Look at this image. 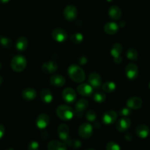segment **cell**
Masks as SVG:
<instances>
[{
  "label": "cell",
  "instance_id": "1",
  "mask_svg": "<svg viewBox=\"0 0 150 150\" xmlns=\"http://www.w3.org/2000/svg\"><path fill=\"white\" fill-rule=\"evenodd\" d=\"M69 76L73 81L76 83H81L85 80V73L79 66L76 64H72L68 67L67 70Z\"/></svg>",
  "mask_w": 150,
  "mask_h": 150
},
{
  "label": "cell",
  "instance_id": "2",
  "mask_svg": "<svg viewBox=\"0 0 150 150\" xmlns=\"http://www.w3.org/2000/svg\"><path fill=\"white\" fill-rule=\"evenodd\" d=\"M57 114L62 120L69 121L74 116V111L69 105H61L57 108Z\"/></svg>",
  "mask_w": 150,
  "mask_h": 150
},
{
  "label": "cell",
  "instance_id": "3",
  "mask_svg": "<svg viewBox=\"0 0 150 150\" xmlns=\"http://www.w3.org/2000/svg\"><path fill=\"white\" fill-rule=\"evenodd\" d=\"M11 67L14 71L20 73L26 67V59L23 56L18 55L13 58L11 61Z\"/></svg>",
  "mask_w": 150,
  "mask_h": 150
},
{
  "label": "cell",
  "instance_id": "4",
  "mask_svg": "<svg viewBox=\"0 0 150 150\" xmlns=\"http://www.w3.org/2000/svg\"><path fill=\"white\" fill-rule=\"evenodd\" d=\"M92 133H93L92 126L88 122L83 123L79 128V136L83 139H89L92 136Z\"/></svg>",
  "mask_w": 150,
  "mask_h": 150
},
{
  "label": "cell",
  "instance_id": "5",
  "mask_svg": "<svg viewBox=\"0 0 150 150\" xmlns=\"http://www.w3.org/2000/svg\"><path fill=\"white\" fill-rule=\"evenodd\" d=\"M63 15H64V18L67 21H73L76 19V18L77 17V8L74 5H72V4L67 5L64 8Z\"/></svg>",
  "mask_w": 150,
  "mask_h": 150
},
{
  "label": "cell",
  "instance_id": "6",
  "mask_svg": "<svg viewBox=\"0 0 150 150\" xmlns=\"http://www.w3.org/2000/svg\"><path fill=\"white\" fill-rule=\"evenodd\" d=\"M53 39L58 42H63L67 39V33L65 30L61 28H57L51 33Z\"/></svg>",
  "mask_w": 150,
  "mask_h": 150
},
{
  "label": "cell",
  "instance_id": "7",
  "mask_svg": "<svg viewBox=\"0 0 150 150\" xmlns=\"http://www.w3.org/2000/svg\"><path fill=\"white\" fill-rule=\"evenodd\" d=\"M125 74L130 80H135L139 75V68L135 64L130 63L125 67Z\"/></svg>",
  "mask_w": 150,
  "mask_h": 150
},
{
  "label": "cell",
  "instance_id": "8",
  "mask_svg": "<svg viewBox=\"0 0 150 150\" xmlns=\"http://www.w3.org/2000/svg\"><path fill=\"white\" fill-rule=\"evenodd\" d=\"M62 98L67 103H73L76 100V94L72 88H66L62 92Z\"/></svg>",
  "mask_w": 150,
  "mask_h": 150
},
{
  "label": "cell",
  "instance_id": "9",
  "mask_svg": "<svg viewBox=\"0 0 150 150\" xmlns=\"http://www.w3.org/2000/svg\"><path fill=\"white\" fill-rule=\"evenodd\" d=\"M131 121L128 117H123L116 123V129L120 132H125L130 128Z\"/></svg>",
  "mask_w": 150,
  "mask_h": 150
},
{
  "label": "cell",
  "instance_id": "10",
  "mask_svg": "<svg viewBox=\"0 0 150 150\" xmlns=\"http://www.w3.org/2000/svg\"><path fill=\"white\" fill-rule=\"evenodd\" d=\"M57 132H58V135L59 136L60 139L65 142V143L70 139V138H69V136H70V129H69L68 126L67 125L62 124L59 126Z\"/></svg>",
  "mask_w": 150,
  "mask_h": 150
},
{
  "label": "cell",
  "instance_id": "11",
  "mask_svg": "<svg viewBox=\"0 0 150 150\" xmlns=\"http://www.w3.org/2000/svg\"><path fill=\"white\" fill-rule=\"evenodd\" d=\"M50 117L47 114H41L38 117L36 120L37 127L40 129H44L48 125Z\"/></svg>",
  "mask_w": 150,
  "mask_h": 150
},
{
  "label": "cell",
  "instance_id": "12",
  "mask_svg": "<svg viewBox=\"0 0 150 150\" xmlns=\"http://www.w3.org/2000/svg\"><path fill=\"white\" fill-rule=\"evenodd\" d=\"M142 99L139 97H131L127 100V105L129 108L133 110H138L142 106Z\"/></svg>",
  "mask_w": 150,
  "mask_h": 150
},
{
  "label": "cell",
  "instance_id": "13",
  "mask_svg": "<svg viewBox=\"0 0 150 150\" xmlns=\"http://www.w3.org/2000/svg\"><path fill=\"white\" fill-rule=\"evenodd\" d=\"M58 68V65L56 62L52 61H48L44 62L42 65V70L44 73L46 74H51L55 73Z\"/></svg>",
  "mask_w": 150,
  "mask_h": 150
},
{
  "label": "cell",
  "instance_id": "14",
  "mask_svg": "<svg viewBox=\"0 0 150 150\" xmlns=\"http://www.w3.org/2000/svg\"><path fill=\"white\" fill-rule=\"evenodd\" d=\"M117 118V114L114 111H107L103 116V122L105 125H111L116 121Z\"/></svg>",
  "mask_w": 150,
  "mask_h": 150
},
{
  "label": "cell",
  "instance_id": "15",
  "mask_svg": "<svg viewBox=\"0 0 150 150\" xmlns=\"http://www.w3.org/2000/svg\"><path fill=\"white\" fill-rule=\"evenodd\" d=\"M50 83L55 87H62L65 83V79L59 74L53 75L50 78Z\"/></svg>",
  "mask_w": 150,
  "mask_h": 150
},
{
  "label": "cell",
  "instance_id": "16",
  "mask_svg": "<svg viewBox=\"0 0 150 150\" xmlns=\"http://www.w3.org/2000/svg\"><path fill=\"white\" fill-rule=\"evenodd\" d=\"M89 82L92 87L98 88L101 86L102 79L98 73H92L89 76Z\"/></svg>",
  "mask_w": 150,
  "mask_h": 150
},
{
  "label": "cell",
  "instance_id": "17",
  "mask_svg": "<svg viewBox=\"0 0 150 150\" xmlns=\"http://www.w3.org/2000/svg\"><path fill=\"white\" fill-rule=\"evenodd\" d=\"M77 91L80 95L82 96H90L93 92V89L90 84H86V83H82L79 85L77 88Z\"/></svg>",
  "mask_w": 150,
  "mask_h": 150
},
{
  "label": "cell",
  "instance_id": "18",
  "mask_svg": "<svg viewBox=\"0 0 150 150\" xmlns=\"http://www.w3.org/2000/svg\"><path fill=\"white\" fill-rule=\"evenodd\" d=\"M21 97L25 100H32L37 97V92L33 88H26L21 93Z\"/></svg>",
  "mask_w": 150,
  "mask_h": 150
},
{
  "label": "cell",
  "instance_id": "19",
  "mask_svg": "<svg viewBox=\"0 0 150 150\" xmlns=\"http://www.w3.org/2000/svg\"><path fill=\"white\" fill-rule=\"evenodd\" d=\"M89 106V102L86 100V99H81L76 103V105H75V108H76V113L77 114H81V115L82 113Z\"/></svg>",
  "mask_w": 150,
  "mask_h": 150
},
{
  "label": "cell",
  "instance_id": "20",
  "mask_svg": "<svg viewBox=\"0 0 150 150\" xmlns=\"http://www.w3.org/2000/svg\"><path fill=\"white\" fill-rule=\"evenodd\" d=\"M122 14V13L121 9L119 7H117V6H112L108 10V16L113 20L117 21L120 19Z\"/></svg>",
  "mask_w": 150,
  "mask_h": 150
},
{
  "label": "cell",
  "instance_id": "21",
  "mask_svg": "<svg viewBox=\"0 0 150 150\" xmlns=\"http://www.w3.org/2000/svg\"><path fill=\"white\" fill-rule=\"evenodd\" d=\"M119 30V26L115 22H108L104 26V31L108 35H114Z\"/></svg>",
  "mask_w": 150,
  "mask_h": 150
},
{
  "label": "cell",
  "instance_id": "22",
  "mask_svg": "<svg viewBox=\"0 0 150 150\" xmlns=\"http://www.w3.org/2000/svg\"><path fill=\"white\" fill-rule=\"evenodd\" d=\"M28 44H29V42H28L27 38H25V37H20L16 41V49L19 52L24 51L27 48Z\"/></svg>",
  "mask_w": 150,
  "mask_h": 150
},
{
  "label": "cell",
  "instance_id": "23",
  "mask_svg": "<svg viewBox=\"0 0 150 150\" xmlns=\"http://www.w3.org/2000/svg\"><path fill=\"white\" fill-rule=\"evenodd\" d=\"M136 134L142 139H146L149 134V129L146 125H140L136 127Z\"/></svg>",
  "mask_w": 150,
  "mask_h": 150
},
{
  "label": "cell",
  "instance_id": "24",
  "mask_svg": "<svg viewBox=\"0 0 150 150\" xmlns=\"http://www.w3.org/2000/svg\"><path fill=\"white\" fill-rule=\"evenodd\" d=\"M48 150H67V147L64 143L54 140L48 144Z\"/></svg>",
  "mask_w": 150,
  "mask_h": 150
},
{
  "label": "cell",
  "instance_id": "25",
  "mask_svg": "<svg viewBox=\"0 0 150 150\" xmlns=\"http://www.w3.org/2000/svg\"><path fill=\"white\" fill-rule=\"evenodd\" d=\"M40 95V98L42 101L45 103H50L53 100L52 93L48 89H45V88L42 89L41 90Z\"/></svg>",
  "mask_w": 150,
  "mask_h": 150
},
{
  "label": "cell",
  "instance_id": "26",
  "mask_svg": "<svg viewBox=\"0 0 150 150\" xmlns=\"http://www.w3.org/2000/svg\"><path fill=\"white\" fill-rule=\"evenodd\" d=\"M122 46L120 43H115L113 45L111 49V54L114 59L118 58L120 57L122 52Z\"/></svg>",
  "mask_w": 150,
  "mask_h": 150
},
{
  "label": "cell",
  "instance_id": "27",
  "mask_svg": "<svg viewBox=\"0 0 150 150\" xmlns=\"http://www.w3.org/2000/svg\"><path fill=\"white\" fill-rule=\"evenodd\" d=\"M116 88H117V85L113 81H107L103 85V91L105 92H108V93H111V92H114Z\"/></svg>",
  "mask_w": 150,
  "mask_h": 150
},
{
  "label": "cell",
  "instance_id": "28",
  "mask_svg": "<svg viewBox=\"0 0 150 150\" xmlns=\"http://www.w3.org/2000/svg\"><path fill=\"white\" fill-rule=\"evenodd\" d=\"M70 40L72 42H73L74 44H80L83 42V36L81 33H74L70 36Z\"/></svg>",
  "mask_w": 150,
  "mask_h": 150
},
{
  "label": "cell",
  "instance_id": "29",
  "mask_svg": "<svg viewBox=\"0 0 150 150\" xmlns=\"http://www.w3.org/2000/svg\"><path fill=\"white\" fill-rule=\"evenodd\" d=\"M126 55H127V59H129L130 60H133V61H136L138 59V57H139L138 51L134 48H130V49L127 50Z\"/></svg>",
  "mask_w": 150,
  "mask_h": 150
},
{
  "label": "cell",
  "instance_id": "30",
  "mask_svg": "<svg viewBox=\"0 0 150 150\" xmlns=\"http://www.w3.org/2000/svg\"><path fill=\"white\" fill-rule=\"evenodd\" d=\"M105 99H106V96L103 92L99 91L94 94V100L95 102L98 103H103V102H105Z\"/></svg>",
  "mask_w": 150,
  "mask_h": 150
},
{
  "label": "cell",
  "instance_id": "31",
  "mask_svg": "<svg viewBox=\"0 0 150 150\" xmlns=\"http://www.w3.org/2000/svg\"><path fill=\"white\" fill-rule=\"evenodd\" d=\"M86 118L89 122H95L97 118V114L93 110H89L86 114Z\"/></svg>",
  "mask_w": 150,
  "mask_h": 150
},
{
  "label": "cell",
  "instance_id": "32",
  "mask_svg": "<svg viewBox=\"0 0 150 150\" xmlns=\"http://www.w3.org/2000/svg\"><path fill=\"white\" fill-rule=\"evenodd\" d=\"M0 43L1 44L3 47L4 48H10L12 46V40L9 38H5V37H2L0 38Z\"/></svg>",
  "mask_w": 150,
  "mask_h": 150
},
{
  "label": "cell",
  "instance_id": "33",
  "mask_svg": "<svg viewBox=\"0 0 150 150\" xmlns=\"http://www.w3.org/2000/svg\"><path fill=\"white\" fill-rule=\"evenodd\" d=\"M106 150H121L118 144L114 142H110L107 144Z\"/></svg>",
  "mask_w": 150,
  "mask_h": 150
},
{
  "label": "cell",
  "instance_id": "34",
  "mask_svg": "<svg viewBox=\"0 0 150 150\" xmlns=\"http://www.w3.org/2000/svg\"><path fill=\"white\" fill-rule=\"evenodd\" d=\"M120 116H122L123 117H128L129 116H130L132 114L131 109L129 108H123L121 110H120V112H119Z\"/></svg>",
  "mask_w": 150,
  "mask_h": 150
},
{
  "label": "cell",
  "instance_id": "35",
  "mask_svg": "<svg viewBox=\"0 0 150 150\" xmlns=\"http://www.w3.org/2000/svg\"><path fill=\"white\" fill-rule=\"evenodd\" d=\"M39 144L35 141L31 142L28 145V150H39Z\"/></svg>",
  "mask_w": 150,
  "mask_h": 150
},
{
  "label": "cell",
  "instance_id": "36",
  "mask_svg": "<svg viewBox=\"0 0 150 150\" xmlns=\"http://www.w3.org/2000/svg\"><path fill=\"white\" fill-rule=\"evenodd\" d=\"M4 133H5V129H4V126L0 125V139L4 136Z\"/></svg>",
  "mask_w": 150,
  "mask_h": 150
},
{
  "label": "cell",
  "instance_id": "37",
  "mask_svg": "<svg viewBox=\"0 0 150 150\" xmlns=\"http://www.w3.org/2000/svg\"><path fill=\"white\" fill-rule=\"evenodd\" d=\"M86 62H87V59H86L85 57H82L80 58V62L81 64H86Z\"/></svg>",
  "mask_w": 150,
  "mask_h": 150
},
{
  "label": "cell",
  "instance_id": "38",
  "mask_svg": "<svg viewBox=\"0 0 150 150\" xmlns=\"http://www.w3.org/2000/svg\"><path fill=\"white\" fill-rule=\"evenodd\" d=\"M9 1H10V0H0V1H1V3H7Z\"/></svg>",
  "mask_w": 150,
  "mask_h": 150
},
{
  "label": "cell",
  "instance_id": "39",
  "mask_svg": "<svg viewBox=\"0 0 150 150\" xmlns=\"http://www.w3.org/2000/svg\"><path fill=\"white\" fill-rule=\"evenodd\" d=\"M2 82H3V79H2V77L0 76V86H1V84L2 83Z\"/></svg>",
  "mask_w": 150,
  "mask_h": 150
},
{
  "label": "cell",
  "instance_id": "40",
  "mask_svg": "<svg viewBox=\"0 0 150 150\" xmlns=\"http://www.w3.org/2000/svg\"><path fill=\"white\" fill-rule=\"evenodd\" d=\"M6 150H14V149H13V148H7V149Z\"/></svg>",
  "mask_w": 150,
  "mask_h": 150
},
{
  "label": "cell",
  "instance_id": "41",
  "mask_svg": "<svg viewBox=\"0 0 150 150\" xmlns=\"http://www.w3.org/2000/svg\"><path fill=\"white\" fill-rule=\"evenodd\" d=\"M1 67H2V66H1V63H0V70H1Z\"/></svg>",
  "mask_w": 150,
  "mask_h": 150
},
{
  "label": "cell",
  "instance_id": "42",
  "mask_svg": "<svg viewBox=\"0 0 150 150\" xmlns=\"http://www.w3.org/2000/svg\"><path fill=\"white\" fill-rule=\"evenodd\" d=\"M86 150H95V149H86Z\"/></svg>",
  "mask_w": 150,
  "mask_h": 150
},
{
  "label": "cell",
  "instance_id": "43",
  "mask_svg": "<svg viewBox=\"0 0 150 150\" xmlns=\"http://www.w3.org/2000/svg\"><path fill=\"white\" fill-rule=\"evenodd\" d=\"M107 1H109V2H110V1H113V0H107Z\"/></svg>",
  "mask_w": 150,
  "mask_h": 150
},
{
  "label": "cell",
  "instance_id": "44",
  "mask_svg": "<svg viewBox=\"0 0 150 150\" xmlns=\"http://www.w3.org/2000/svg\"><path fill=\"white\" fill-rule=\"evenodd\" d=\"M149 89H150V82H149Z\"/></svg>",
  "mask_w": 150,
  "mask_h": 150
}]
</instances>
